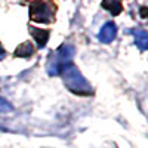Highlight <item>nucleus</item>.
I'll use <instances>...</instances> for the list:
<instances>
[{"instance_id":"3","label":"nucleus","mask_w":148,"mask_h":148,"mask_svg":"<svg viewBox=\"0 0 148 148\" xmlns=\"http://www.w3.org/2000/svg\"><path fill=\"white\" fill-rule=\"evenodd\" d=\"M73 53H74V47L68 46V45H62L55 52H52L51 56H49V61H47V73L51 76L61 74V71L68 64H71Z\"/></svg>"},{"instance_id":"8","label":"nucleus","mask_w":148,"mask_h":148,"mask_svg":"<svg viewBox=\"0 0 148 148\" xmlns=\"http://www.w3.org/2000/svg\"><path fill=\"white\" fill-rule=\"evenodd\" d=\"M135 34V43L139 46L141 51H145L147 46H148V36H147V31L145 30H136L133 33Z\"/></svg>"},{"instance_id":"7","label":"nucleus","mask_w":148,"mask_h":148,"mask_svg":"<svg viewBox=\"0 0 148 148\" xmlns=\"http://www.w3.org/2000/svg\"><path fill=\"white\" fill-rule=\"evenodd\" d=\"M34 53V46L30 43V42H25V43H22L16 47V51H15V56H19V58H28Z\"/></svg>"},{"instance_id":"10","label":"nucleus","mask_w":148,"mask_h":148,"mask_svg":"<svg viewBox=\"0 0 148 148\" xmlns=\"http://www.w3.org/2000/svg\"><path fill=\"white\" fill-rule=\"evenodd\" d=\"M5 56H6V51H5V47L2 46V43H0V61L5 59Z\"/></svg>"},{"instance_id":"4","label":"nucleus","mask_w":148,"mask_h":148,"mask_svg":"<svg viewBox=\"0 0 148 148\" xmlns=\"http://www.w3.org/2000/svg\"><path fill=\"white\" fill-rule=\"evenodd\" d=\"M117 36V27L113 21H110L107 24H104V27L101 28L99 34H98V39L102 43H111Z\"/></svg>"},{"instance_id":"11","label":"nucleus","mask_w":148,"mask_h":148,"mask_svg":"<svg viewBox=\"0 0 148 148\" xmlns=\"http://www.w3.org/2000/svg\"><path fill=\"white\" fill-rule=\"evenodd\" d=\"M141 14H142V18H145V8H142V10H141Z\"/></svg>"},{"instance_id":"2","label":"nucleus","mask_w":148,"mask_h":148,"mask_svg":"<svg viewBox=\"0 0 148 148\" xmlns=\"http://www.w3.org/2000/svg\"><path fill=\"white\" fill-rule=\"evenodd\" d=\"M56 3L53 0H33L30 3V19L39 24H51L55 21Z\"/></svg>"},{"instance_id":"1","label":"nucleus","mask_w":148,"mask_h":148,"mask_svg":"<svg viewBox=\"0 0 148 148\" xmlns=\"http://www.w3.org/2000/svg\"><path fill=\"white\" fill-rule=\"evenodd\" d=\"M61 74H62L65 86L73 93H77V95H89V93H92L90 84L82 76V73L77 70V67L74 64H68L62 71H61Z\"/></svg>"},{"instance_id":"5","label":"nucleus","mask_w":148,"mask_h":148,"mask_svg":"<svg viewBox=\"0 0 148 148\" xmlns=\"http://www.w3.org/2000/svg\"><path fill=\"white\" fill-rule=\"evenodd\" d=\"M28 31L33 36V39L37 42V46L39 47H45L46 46V43L49 40V36H51V31L49 30H39V28H34V27H30Z\"/></svg>"},{"instance_id":"9","label":"nucleus","mask_w":148,"mask_h":148,"mask_svg":"<svg viewBox=\"0 0 148 148\" xmlns=\"http://www.w3.org/2000/svg\"><path fill=\"white\" fill-rule=\"evenodd\" d=\"M9 110H10V105L3 99V98H0V113H6Z\"/></svg>"},{"instance_id":"6","label":"nucleus","mask_w":148,"mask_h":148,"mask_svg":"<svg viewBox=\"0 0 148 148\" xmlns=\"http://www.w3.org/2000/svg\"><path fill=\"white\" fill-rule=\"evenodd\" d=\"M101 6H102L105 10L111 12V14H113L114 16L119 15V14H121V10H123V3H121V0H102Z\"/></svg>"}]
</instances>
